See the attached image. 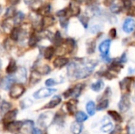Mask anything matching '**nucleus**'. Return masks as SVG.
Segmentation results:
<instances>
[{"instance_id": "obj_34", "label": "nucleus", "mask_w": 135, "mask_h": 134, "mask_svg": "<svg viewBox=\"0 0 135 134\" xmlns=\"http://www.w3.org/2000/svg\"><path fill=\"white\" fill-rule=\"evenodd\" d=\"M51 5H50V4H46V5H44V6H41L38 9L37 12H38L39 14H44V15H45V14H47V13H49L50 11H51Z\"/></svg>"}, {"instance_id": "obj_32", "label": "nucleus", "mask_w": 135, "mask_h": 134, "mask_svg": "<svg viewBox=\"0 0 135 134\" xmlns=\"http://www.w3.org/2000/svg\"><path fill=\"white\" fill-rule=\"evenodd\" d=\"M36 71L40 75H46V74H48L51 71V70L50 66H48L47 65H44V66H39L36 69Z\"/></svg>"}, {"instance_id": "obj_16", "label": "nucleus", "mask_w": 135, "mask_h": 134, "mask_svg": "<svg viewBox=\"0 0 135 134\" xmlns=\"http://www.w3.org/2000/svg\"><path fill=\"white\" fill-rule=\"evenodd\" d=\"M17 110H13V111H9L6 113L5 116H4V122L6 124L8 122H13L16 117H17Z\"/></svg>"}, {"instance_id": "obj_23", "label": "nucleus", "mask_w": 135, "mask_h": 134, "mask_svg": "<svg viewBox=\"0 0 135 134\" xmlns=\"http://www.w3.org/2000/svg\"><path fill=\"white\" fill-rule=\"evenodd\" d=\"M96 105L93 101H89L86 104V111L90 116H93L96 113Z\"/></svg>"}, {"instance_id": "obj_43", "label": "nucleus", "mask_w": 135, "mask_h": 134, "mask_svg": "<svg viewBox=\"0 0 135 134\" xmlns=\"http://www.w3.org/2000/svg\"><path fill=\"white\" fill-rule=\"evenodd\" d=\"M45 85L47 87H51V86H54V85H56V81L53 78H50V79H47L45 81Z\"/></svg>"}, {"instance_id": "obj_52", "label": "nucleus", "mask_w": 135, "mask_h": 134, "mask_svg": "<svg viewBox=\"0 0 135 134\" xmlns=\"http://www.w3.org/2000/svg\"><path fill=\"white\" fill-rule=\"evenodd\" d=\"M34 1H36V0H25V3L26 5H30V4H32Z\"/></svg>"}, {"instance_id": "obj_9", "label": "nucleus", "mask_w": 135, "mask_h": 134, "mask_svg": "<svg viewBox=\"0 0 135 134\" xmlns=\"http://www.w3.org/2000/svg\"><path fill=\"white\" fill-rule=\"evenodd\" d=\"M133 83V78L132 77H125L123 80H122L119 83L120 88L124 93H129L131 92V85Z\"/></svg>"}, {"instance_id": "obj_28", "label": "nucleus", "mask_w": 135, "mask_h": 134, "mask_svg": "<svg viewBox=\"0 0 135 134\" xmlns=\"http://www.w3.org/2000/svg\"><path fill=\"white\" fill-rule=\"evenodd\" d=\"M24 18H25V14L22 12L20 11V12L15 13L14 17H13V24H16V25L20 24L23 21Z\"/></svg>"}, {"instance_id": "obj_45", "label": "nucleus", "mask_w": 135, "mask_h": 134, "mask_svg": "<svg viewBox=\"0 0 135 134\" xmlns=\"http://www.w3.org/2000/svg\"><path fill=\"white\" fill-rule=\"evenodd\" d=\"M127 14L129 16H131V17H135V6H131L130 8H128Z\"/></svg>"}, {"instance_id": "obj_47", "label": "nucleus", "mask_w": 135, "mask_h": 134, "mask_svg": "<svg viewBox=\"0 0 135 134\" xmlns=\"http://www.w3.org/2000/svg\"><path fill=\"white\" fill-rule=\"evenodd\" d=\"M72 93H73V88H69L63 93V96L65 98H69L70 96H72Z\"/></svg>"}, {"instance_id": "obj_15", "label": "nucleus", "mask_w": 135, "mask_h": 134, "mask_svg": "<svg viewBox=\"0 0 135 134\" xmlns=\"http://www.w3.org/2000/svg\"><path fill=\"white\" fill-rule=\"evenodd\" d=\"M75 41H74V39H72V38H67L66 40H65V42H64V49L67 51V52H69V53H70V52H72L73 51V50L74 49V47H75Z\"/></svg>"}, {"instance_id": "obj_6", "label": "nucleus", "mask_w": 135, "mask_h": 134, "mask_svg": "<svg viewBox=\"0 0 135 134\" xmlns=\"http://www.w3.org/2000/svg\"><path fill=\"white\" fill-rule=\"evenodd\" d=\"M131 107V100L128 93H124L119 103V108L122 112H127Z\"/></svg>"}, {"instance_id": "obj_39", "label": "nucleus", "mask_w": 135, "mask_h": 134, "mask_svg": "<svg viewBox=\"0 0 135 134\" xmlns=\"http://www.w3.org/2000/svg\"><path fill=\"white\" fill-rule=\"evenodd\" d=\"M113 124L112 122H108L107 124H104L101 128H100V130L103 132V133H108V132H112V130H113Z\"/></svg>"}, {"instance_id": "obj_31", "label": "nucleus", "mask_w": 135, "mask_h": 134, "mask_svg": "<svg viewBox=\"0 0 135 134\" xmlns=\"http://www.w3.org/2000/svg\"><path fill=\"white\" fill-rule=\"evenodd\" d=\"M75 118H76L77 122L81 123V122H85V121H86L88 119V116L83 111H78L75 114Z\"/></svg>"}, {"instance_id": "obj_48", "label": "nucleus", "mask_w": 135, "mask_h": 134, "mask_svg": "<svg viewBox=\"0 0 135 134\" xmlns=\"http://www.w3.org/2000/svg\"><path fill=\"white\" fill-rule=\"evenodd\" d=\"M123 6L125 8L128 9V8H130L131 6L132 2H131V0H123Z\"/></svg>"}, {"instance_id": "obj_36", "label": "nucleus", "mask_w": 135, "mask_h": 134, "mask_svg": "<svg viewBox=\"0 0 135 134\" xmlns=\"http://www.w3.org/2000/svg\"><path fill=\"white\" fill-rule=\"evenodd\" d=\"M38 42H39V36L37 35L34 34V33L32 34L31 36H30V38H29V40H28V45L30 47H34L36 46V44H37Z\"/></svg>"}, {"instance_id": "obj_12", "label": "nucleus", "mask_w": 135, "mask_h": 134, "mask_svg": "<svg viewBox=\"0 0 135 134\" xmlns=\"http://www.w3.org/2000/svg\"><path fill=\"white\" fill-rule=\"evenodd\" d=\"M81 9L80 7L76 4V2H71L69 5V7L67 9V13L70 16H78L80 13Z\"/></svg>"}, {"instance_id": "obj_29", "label": "nucleus", "mask_w": 135, "mask_h": 134, "mask_svg": "<svg viewBox=\"0 0 135 134\" xmlns=\"http://www.w3.org/2000/svg\"><path fill=\"white\" fill-rule=\"evenodd\" d=\"M55 53V49L53 47H46L44 51V57L46 58V59H51Z\"/></svg>"}, {"instance_id": "obj_26", "label": "nucleus", "mask_w": 135, "mask_h": 134, "mask_svg": "<svg viewBox=\"0 0 135 134\" xmlns=\"http://www.w3.org/2000/svg\"><path fill=\"white\" fill-rule=\"evenodd\" d=\"M53 43H54L55 45H56L58 47H60L63 43V39H62L60 32L59 31L56 32L55 35L53 36Z\"/></svg>"}, {"instance_id": "obj_3", "label": "nucleus", "mask_w": 135, "mask_h": 134, "mask_svg": "<svg viewBox=\"0 0 135 134\" xmlns=\"http://www.w3.org/2000/svg\"><path fill=\"white\" fill-rule=\"evenodd\" d=\"M9 89H10L9 96L12 99H18L19 97H21L24 94V92L25 91V87L21 83L13 84Z\"/></svg>"}, {"instance_id": "obj_30", "label": "nucleus", "mask_w": 135, "mask_h": 134, "mask_svg": "<svg viewBox=\"0 0 135 134\" xmlns=\"http://www.w3.org/2000/svg\"><path fill=\"white\" fill-rule=\"evenodd\" d=\"M41 77H40V74L36 71V70H34L31 73V77H30V83L32 84V85H35L36 84L38 81H40Z\"/></svg>"}, {"instance_id": "obj_24", "label": "nucleus", "mask_w": 135, "mask_h": 134, "mask_svg": "<svg viewBox=\"0 0 135 134\" xmlns=\"http://www.w3.org/2000/svg\"><path fill=\"white\" fill-rule=\"evenodd\" d=\"M17 70V65H16V62L13 59H11L6 69V72L7 73H13L14 72H16Z\"/></svg>"}, {"instance_id": "obj_50", "label": "nucleus", "mask_w": 135, "mask_h": 134, "mask_svg": "<svg viewBox=\"0 0 135 134\" xmlns=\"http://www.w3.org/2000/svg\"><path fill=\"white\" fill-rule=\"evenodd\" d=\"M104 2V4H105L106 6H110L114 2V0H105Z\"/></svg>"}, {"instance_id": "obj_33", "label": "nucleus", "mask_w": 135, "mask_h": 134, "mask_svg": "<svg viewBox=\"0 0 135 134\" xmlns=\"http://www.w3.org/2000/svg\"><path fill=\"white\" fill-rule=\"evenodd\" d=\"M33 122L32 121H30V120H26L25 122H23V125H22V128L21 129H24L27 133H32V128H33Z\"/></svg>"}, {"instance_id": "obj_51", "label": "nucleus", "mask_w": 135, "mask_h": 134, "mask_svg": "<svg viewBox=\"0 0 135 134\" xmlns=\"http://www.w3.org/2000/svg\"><path fill=\"white\" fill-rule=\"evenodd\" d=\"M19 2H20V0H9V2H10L12 5H16V4H17Z\"/></svg>"}, {"instance_id": "obj_13", "label": "nucleus", "mask_w": 135, "mask_h": 134, "mask_svg": "<svg viewBox=\"0 0 135 134\" xmlns=\"http://www.w3.org/2000/svg\"><path fill=\"white\" fill-rule=\"evenodd\" d=\"M68 62H69L68 58H64V57H58L54 60L53 64L55 68L60 69V68H62L63 66H65L66 64H68Z\"/></svg>"}, {"instance_id": "obj_53", "label": "nucleus", "mask_w": 135, "mask_h": 134, "mask_svg": "<svg viewBox=\"0 0 135 134\" xmlns=\"http://www.w3.org/2000/svg\"><path fill=\"white\" fill-rule=\"evenodd\" d=\"M1 66H2V61L0 60V69H1Z\"/></svg>"}, {"instance_id": "obj_46", "label": "nucleus", "mask_w": 135, "mask_h": 134, "mask_svg": "<svg viewBox=\"0 0 135 134\" xmlns=\"http://www.w3.org/2000/svg\"><path fill=\"white\" fill-rule=\"evenodd\" d=\"M109 36L112 39H115L117 36V31L115 28H112L110 31H109Z\"/></svg>"}, {"instance_id": "obj_35", "label": "nucleus", "mask_w": 135, "mask_h": 134, "mask_svg": "<svg viewBox=\"0 0 135 134\" xmlns=\"http://www.w3.org/2000/svg\"><path fill=\"white\" fill-rule=\"evenodd\" d=\"M20 32H21V28H17V27L13 28L11 32H10V38L13 40H17L18 38H19Z\"/></svg>"}, {"instance_id": "obj_7", "label": "nucleus", "mask_w": 135, "mask_h": 134, "mask_svg": "<svg viewBox=\"0 0 135 134\" xmlns=\"http://www.w3.org/2000/svg\"><path fill=\"white\" fill-rule=\"evenodd\" d=\"M14 78H15V81H18L21 84L25 83L26 81V79H27L26 69L25 67H23V66L19 67L18 69H17V70L15 72Z\"/></svg>"}, {"instance_id": "obj_4", "label": "nucleus", "mask_w": 135, "mask_h": 134, "mask_svg": "<svg viewBox=\"0 0 135 134\" xmlns=\"http://www.w3.org/2000/svg\"><path fill=\"white\" fill-rule=\"evenodd\" d=\"M110 47H111V39H105L102 41L99 45V51L102 54V57L108 61H110V58H108Z\"/></svg>"}, {"instance_id": "obj_1", "label": "nucleus", "mask_w": 135, "mask_h": 134, "mask_svg": "<svg viewBox=\"0 0 135 134\" xmlns=\"http://www.w3.org/2000/svg\"><path fill=\"white\" fill-rule=\"evenodd\" d=\"M83 66L80 67V65L78 63V68L75 71V73L74 77L76 79H85L90 76L95 69V67L97 65V62L92 60V61H87L84 63H82Z\"/></svg>"}, {"instance_id": "obj_56", "label": "nucleus", "mask_w": 135, "mask_h": 134, "mask_svg": "<svg viewBox=\"0 0 135 134\" xmlns=\"http://www.w3.org/2000/svg\"><path fill=\"white\" fill-rule=\"evenodd\" d=\"M134 35H135V33H134Z\"/></svg>"}, {"instance_id": "obj_21", "label": "nucleus", "mask_w": 135, "mask_h": 134, "mask_svg": "<svg viewBox=\"0 0 135 134\" xmlns=\"http://www.w3.org/2000/svg\"><path fill=\"white\" fill-rule=\"evenodd\" d=\"M104 87V83L102 80H98L91 85V88L94 92H100Z\"/></svg>"}, {"instance_id": "obj_19", "label": "nucleus", "mask_w": 135, "mask_h": 134, "mask_svg": "<svg viewBox=\"0 0 135 134\" xmlns=\"http://www.w3.org/2000/svg\"><path fill=\"white\" fill-rule=\"evenodd\" d=\"M55 24V18L52 16H44L42 20V25L44 28H48Z\"/></svg>"}, {"instance_id": "obj_49", "label": "nucleus", "mask_w": 135, "mask_h": 134, "mask_svg": "<svg viewBox=\"0 0 135 134\" xmlns=\"http://www.w3.org/2000/svg\"><path fill=\"white\" fill-rule=\"evenodd\" d=\"M32 134H42V132L40 130H39L37 128H34L32 131Z\"/></svg>"}, {"instance_id": "obj_11", "label": "nucleus", "mask_w": 135, "mask_h": 134, "mask_svg": "<svg viewBox=\"0 0 135 134\" xmlns=\"http://www.w3.org/2000/svg\"><path fill=\"white\" fill-rule=\"evenodd\" d=\"M15 81V78L14 77H11V76H7L5 78H3L1 82H0V87L2 88H3L4 90H7L11 88V86L13 85V82Z\"/></svg>"}, {"instance_id": "obj_18", "label": "nucleus", "mask_w": 135, "mask_h": 134, "mask_svg": "<svg viewBox=\"0 0 135 134\" xmlns=\"http://www.w3.org/2000/svg\"><path fill=\"white\" fill-rule=\"evenodd\" d=\"M77 104H78V101L75 99L70 100L69 102H67L66 103V107L67 109V111L70 114H74L76 111L77 108Z\"/></svg>"}, {"instance_id": "obj_10", "label": "nucleus", "mask_w": 135, "mask_h": 134, "mask_svg": "<svg viewBox=\"0 0 135 134\" xmlns=\"http://www.w3.org/2000/svg\"><path fill=\"white\" fill-rule=\"evenodd\" d=\"M23 122L19 121H13L6 124V129L11 133H15L21 130Z\"/></svg>"}, {"instance_id": "obj_25", "label": "nucleus", "mask_w": 135, "mask_h": 134, "mask_svg": "<svg viewBox=\"0 0 135 134\" xmlns=\"http://www.w3.org/2000/svg\"><path fill=\"white\" fill-rule=\"evenodd\" d=\"M108 115L112 118V119H114L116 122H118V123H119V122H121L122 121H123V118H122V116L117 112V111H109L108 112Z\"/></svg>"}, {"instance_id": "obj_20", "label": "nucleus", "mask_w": 135, "mask_h": 134, "mask_svg": "<svg viewBox=\"0 0 135 134\" xmlns=\"http://www.w3.org/2000/svg\"><path fill=\"white\" fill-rule=\"evenodd\" d=\"M85 87L84 84H78L77 85H75L73 88V93H72V96H74V98H78V96H80L81 92L83 91Z\"/></svg>"}, {"instance_id": "obj_41", "label": "nucleus", "mask_w": 135, "mask_h": 134, "mask_svg": "<svg viewBox=\"0 0 135 134\" xmlns=\"http://www.w3.org/2000/svg\"><path fill=\"white\" fill-rule=\"evenodd\" d=\"M32 104V101L30 99L27 98V99H25V100H24L21 101V107L23 109H25V108H27V107H30Z\"/></svg>"}, {"instance_id": "obj_27", "label": "nucleus", "mask_w": 135, "mask_h": 134, "mask_svg": "<svg viewBox=\"0 0 135 134\" xmlns=\"http://www.w3.org/2000/svg\"><path fill=\"white\" fill-rule=\"evenodd\" d=\"M123 8V5H120L119 3H115V2L110 6V10L114 13H119L122 11Z\"/></svg>"}, {"instance_id": "obj_2", "label": "nucleus", "mask_w": 135, "mask_h": 134, "mask_svg": "<svg viewBox=\"0 0 135 134\" xmlns=\"http://www.w3.org/2000/svg\"><path fill=\"white\" fill-rule=\"evenodd\" d=\"M54 118V114L52 112H44L39 116L37 122L41 127L47 128L52 122Z\"/></svg>"}, {"instance_id": "obj_42", "label": "nucleus", "mask_w": 135, "mask_h": 134, "mask_svg": "<svg viewBox=\"0 0 135 134\" xmlns=\"http://www.w3.org/2000/svg\"><path fill=\"white\" fill-rule=\"evenodd\" d=\"M79 20H80L81 23L83 24V26H84L85 28H87V27H88L89 20V17H88L87 16L82 15V16H81V17H79Z\"/></svg>"}, {"instance_id": "obj_44", "label": "nucleus", "mask_w": 135, "mask_h": 134, "mask_svg": "<svg viewBox=\"0 0 135 134\" xmlns=\"http://www.w3.org/2000/svg\"><path fill=\"white\" fill-rule=\"evenodd\" d=\"M128 134H135V123H131L128 126Z\"/></svg>"}, {"instance_id": "obj_38", "label": "nucleus", "mask_w": 135, "mask_h": 134, "mask_svg": "<svg viewBox=\"0 0 135 134\" xmlns=\"http://www.w3.org/2000/svg\"><path fill=\"white\" fill-rule=\"evenodd\" d=\"M96 49V41L95 40H90L88 43L87 45V51L89 54H92L95 51Z\"/></svg>"}, {"instance_id": "obj_17", "label": "nucleus", "mask_w": 135, "mask_h": 134, "mask_svg": "<svg viewBox=\"0 0 135 134\" xmlns=\"http://www.w3.org/2000/svg\"><path fill=\"white\" fill-rule=\"evenodd\" d=\"M82 130H83L82 124H81V122H78L77 121L73 122L70 126V130L73 134H80L82 132Z\"/></svg>"}, {"instance_id": "obj_5", "label": "nucleus", "mask_w": 135, "mask_h": 134, "mask_svg": "<svg viewBox=\"0 0 135 134\" xmlns=\"http://www.w3.org/2000/svg\"><path fill=\"white\" fill-rule=\"evenodd\" d=\"M55 92L56 89L55 88H40L33 94V97L36 100H40L51 96Z\"/></svg>"}, {"instance_id": "obj_8", "label": "nucleus", "mask_w": 135, "mask_h": 134, "mask_svg": "<svg viewBox=\"0 0 135 134\" xmlns=\"http://www.w3.org/2000/svg\"><path fill=\"white\" fill-rule=\"evenodd\" d=\"M123 30L126 33H131L135 30V20L132 17H127L123 24Z\"/></svg>"}, {"instance_id": "obj_37", "label": "nucleus", "mask_w": 135, "mask_h": 134, "mask_svg": "<svg viewBox=\"0 0 135 134\" xmlns=\"http://www.w3.org/2000/svg\"><path fill=\"white\" fill-rule=\"evenodd\" d=\"M11 108V103L7 101H2L0 105V110L2 113H6Z\"/></svg>"}, {"instance_id": "obj_40", "label": "nucleus", "mask_w": 135, "mask_h": 134, "mask_svg": "<svg viewBox=\"0 0 135 134\" xmlns=\"http://www.w3.org/2000/svg\"><path fill=\"white\" fill-rule=\"evenodd\" d=\"M15 15V8L13 6H10L9 8H7L6 11V14H5V17H6V19L10 18L12 17H13Z\"/></svg>"}, {"instance_id": "obj_22", "label": "nucleus", "mask_w": 135, "mask_h": 134, "mask_svg": "<svg viewBox=\"0 0 135 134\" xmlns=\"http://www.w3.org/2000/svg\"><path fill=\"white\" fill-rule=\"evenodd\" d=\"M108 105H109V100L107 98H103L102 100H100L99 101L97 107V110H98V111L105 110L108 107Z\"/></svg>"}, {"instance_id": "obj_55", "label": "nucleus", "mask_w": 135, "mask_h": 134, "mask_svg": "<svg viewBox=\"0 0 135 134\" xmlns=\"http://www.w3.org/2000/svg\"><path fill=\"white\" fill-rule=\"evenodd\" d=\"M16 134H23V133H16Z\"/></svg>"}, {"instance_id": "obj_14", "label": "nucleus", "mask_w": 135, "mask_h": 134, "mask_svg": "<svg viewBox=\"0 0 135 134\" xmlns=\"http://www.w3.org/2000/svg\"><path fill=\"white\" fill-rule=\"evenodd\" d=\"M62 101V99L59 96H55L51 100V101L44 107L45 109H52V108H55V107H57Z\"/></svg>"}, {"instance_id": "obj_54", "label": "nucleus", "mask_w": 135, "mask_h": 134, "mask_svg": "<svg viewBox=\"0 0 135 134\" xmlns=\"http://www.w3.org/2000/svg\"><path fill=\"white\" fill-rule=\"evenodd\" d=\"M1 12H2V6H0V13H1Z\"/></svg>"}]
</instances>
